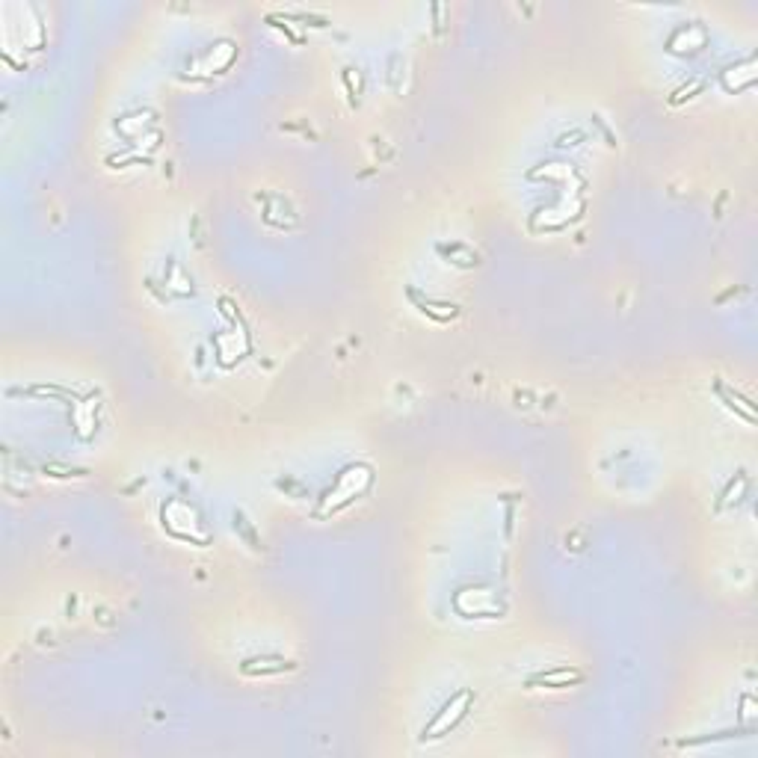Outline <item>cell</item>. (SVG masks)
Segmentation results:
<instances>
[{
	"label": "cell",
	"instance_id": "obj_1",
	"mask_svg": "<svg viewBox=\"0 0 758 758\" xmlns=\"http://www.w3.org/2000/svg\"><path fill=\"white\" fill-rule=\"evenodd\" d=\"M468 699H471V693H462V696H459L457 702H450V705L441 708L445 714H439V717L432 720L430 732H445V729H448V723H457V720L462 717V711H459V708H465V702H468Z\"/></svg>",
	"mask_w": 758,
	"mask_h": 758
},
{
	"label": "cell",
	"instance_id": "obj_2",
	"mask_svg": "<svg viewBox=\"0 0 758 758\" xmlns=\"http://www.w3.org/2000/svg\"><path fill=\"white\" fill-rule=\"evenodd\" d=\"M572 681H581V673H572V669H554V673L536 676L534 685H572Z\"/></svg>",
	"mask_w": 758,
	"mask_h": 758
}]
</instances>
